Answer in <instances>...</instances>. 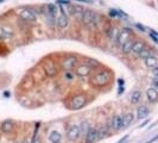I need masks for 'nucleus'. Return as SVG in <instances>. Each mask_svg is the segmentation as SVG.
<instances>
[{
  "instance_id": "obj_1",
  "label": "nucleus",
  "mask_w": 158,
  "mask_h": 143,
  "mask_svg": "<svg viewBox=\"0 0 158 143\" xmlns=\"http://www.w3.org/2000/svg\"><path fill=\"white\" fill-rule=\"evenodd\" d=\"M81 20H82V23H83V25H84L86 28L90 29V30L96 29V26H98V16H96L95 12H93V11L89 10V9L84 10Z\"/></svg>"
},
{
  "instance_id": "obj_2",
  "label": "nucleus",
  "mask_w": 158,
  "mask_h": 143,
  "mask_svg": "<svg viewBox=\"0 0 158 143\" xmlns=\"http://www.w3.org/2000/svg\"><path fill=\"white\" fill-rule=\"evenodd\" d=\"M90 82H92L93 86H95V87H104V86H106L110 82V73L105 72V70L99 72V73H96L92 78Z\"/></svg>"
},
{
  "instance_id": "obj_3",
  "label": "nucleus",
  "mask_w": 158,
  "mask_h": 143,
  "mask_svg": "<svg viewBox=\"0 0 158 143\" xmlns=\"http://www.w3.org/2000/svg\"><path fill=\"white\" fill-rule=\"evenodd\" d=\"M131 36H132V30L130 28H123L119 32V37H118V41L115 44L121 48L123 44H125L129 39H131Z\"/></svg>"
},
{
  "instance_id": "obj_4",
  "label": "nucleus",
  "mask_w": 158,
  "mask_h": 143,
  "mask_svg": "<svg viewBox=\"0 0 158 143\" xmlns=\"http://www.w3.org/2000/svg\"><path fill=\"white\" fill-rule=\"evenodd\" d=\"M87 103V97L86 94H77L75 97H73L72 99V104H70V107L73 110H81Z\"/></svg>"
},
{
  "instance_id": "obj_5",
  "label": "nucleus",
  "mask_w": 158,
  "mask_h": 143,
  "mask_svg": "<svg viewBox=\"0 0 158 143\" xmlns=\"http://www.w3.org/2000/svg\"><path fill=\"white\" fill-rule=\"evenodd\" d=\"M43 69L44 73L48 78H54L55 75H57V67L55 65V62L48 60L43 63Z\"/></svg>"
},
{
  "instance_id": "obj_6",
  "label": "nucleus",
  "mask_w": 158,
  "mask_h": 143,
  "mask_svg": "<svg viewBox=\"0 0 158 143\" xmlns=\"http://www.w3.org/2000/svg\"><path fill=\"white\" fill-rule=\"evenodd\" d=\"M61 7V14L58 16V18H57V22H56V25L58 29L61 30H64L69 26V18H68V14L64 12V10H63V6L60 5Z\"/></svg>"
},
{
  "instance_id": "obj_7",
  "label": "nucleus",
  "mask_w": 158,
  "mask_h": 143,
  "mask_svg": "<svg viewBox=\"0 0 158 143\" xmlns=\"http://www.w3.org/2000/svg\"><path fill=\"white\" fill-rule=\"evenodd\" d=\"M19 18L23 19L24 22H26V23H33V22L37 19V14H36V12H35L33 10H31V9H25V10L20 11Z\"/></svg>"
},
{
  "instance_id": "obj_8",
  "label": "nucleus",
  "mask_w": 158,
  "mask_h": 143,
  "mask_svg": "<svg viewBox=\"0 0 158 143\" xmlns=\"http://www.w3.org/2000/svg\"><path fill=\"white\" fill-rule=\"evenodd\" d=\"M81 135V126H78L76 124L72 125L70 128L68 129V132H67V138L70 141V142H74L76 141Z\"/></svg>"
},
{
  "instance_id": "obj_9",
  "label": "nucleus",
  "mask_w": 158,
  "mask_h": 143,
  "mask_svg": "<svg viewBox=\"0 0 158 143\" xmlns=\"http://www.w3.org/2000/svg\"><path fill=\"white\" fill-rule=\"evenodd\" d=\"M67 7V10H68V13L69 14H72L74 16V17L78 18V19H81L82 18V14L84 12V9L81 6V5H72V4H69L66 6Z\"/></svg>"
},
{
  "instance_id": "obj_10",
  "label": "nucleus",
  "mask_w": 158,
  "mask_h": 143,
  "mask_svg": "<svg viewBox=\"0 0 158 143\" xmlns=\"http://www.w3.org/2000/svg\"><path fill=\"white\" fill-rule=\"evenodd\" d=\"M76 65H77V59L76 56H72V55L67 56L62 61V68L64 70H73Z\"/></svg>"
},
{
  "instance_id": "obj_11",
  "label": "nucleus",
  "mask_w": 158,
  "mask_h": 143,
  "mask_svg": "<svg viewBox=\"0 0 158 143\" xmlns=\"http://www.w3.org/2000/svg\"><path fill=\"white\" fill-rule=\"evenodd\" d=\"M75 73L80 78H87V76H89L92 74V68L87 65V63H82V65L76 67Z\"/></svg>"
},
{
  "instance_id": "obj_12",
  "label": "nucleus",
  "mask_w": 158,
  "mask_h": 143,
  "mask_svg": "<svg viewBox=\"0 0 158 143\" xmlns=\"http://www.w3.org/2000/svg\"><path fill=\"white\" fill-rule=\"evenodd\" d=\"M13 37V31L7 25H0V39L3 41H9Z\"/></svg>"
},
{
  "instance_id": "obj_13",
  "label": "nucleus",
  "mask_w": 158,
  "mask_h": 143,
  "mask_svg": "<svg viewBox=\"0 0 158 143\" xmlns=\"http://www.w3.org/2000/svg\"><path fill=\"white\" fill-rule=\"evenodd\" d=\"M121 124H123V116L116 115L112 117L109 122V129L112 130H121Z\"/></svg>"
},
{
  "instance_id": "obj_14",
  "label": "nucleus",
  "mask_w": 158,
  "mask_h": 143,
  "mask_svg": "<svg viewBox=\"0 0 158 143\" xmlns=\"http://www.w3.org/2000/svg\"><path fill=\"white\" fill-rule=\"evenodd\" d=\"M98 140V128H92L88 130V132L86 134V138H84V143H94Z\"/></svg>"
},
{
  "instance_id": "obj_15",
  "label": "nucleus",
  "mask_w": 158,
  "mask_h": 143,
  "mask_svg": "<svg viewBox=\"0 0 158 143\" xmlns=\"http://www.w3.org/2000/svg\"><path fill=\"white\" fill-rule=\"evenodd\" d=\"M119 32H120V29H118L116 26H112L107 30V36L113 43H116L118 37H119Z\"/></svg>"
},
{
  "instance_id": "obj_16",
  "label": "nucleus",
  "mask_w": 158,
  "mask_h": 143,
  "mask_svg": "<svg viewBox=\"0 0 158 143\" xmlns=\"http://www.w3.org/2000/svg\"><path fill=\"white\" fill-rule=\"evenodd\" d=\"M14 128V123L12 119H6V121H4L1 123V125H0V130H1L4 134H9L13 130Z\"/></svg>"
},
{
  "instance_id": "obj_17",
  "label": "nucleus",
  "mask_w": 158,
  "mask_h": 143,
  "mask_svg": "<svg viewBox=\"0 0 158 143\" xmlns=\"http://www.w3.org/2000/svg\"><path fill=\"white\" fill-rule=\"evenodd\" d=\"M146 97H147V100L150 103L155 104V103L158 101V91L156 88H153V87H150V88L146 91Z\"/></svg>"
},
{
  "instance_id": "obj_18",
  "label": "nucleus",
  "mask_w": 158,
  "mask_h": 143,
  "mask_svg": "<svg viewBox=\"0 0 158 143\" xmlns=\"http://www.w3.org/2000/svg\"><path fill=\"white\" fill-rule=\"evenodd\" d=\"M49 143H61L62 142V135L58 130H52L48 136Z\"/></svg>"
},
{
  "instance_id": "obj_19",
  "label": "nucleus",
  "mask_w": 158,
  "mask_h": 143,
  "mask_svg": "<svg viewBox=\"0 0 158 143\" xmlns=\"http://www.w3.org/2000/svg\"><path fill=\"white\" fill-rule=\"evenodd\" d=\"M133 119H134V116L132 112H127L126 115L123 116V124H121V129H126L127 126H130V124L133 122Z\"/></svg>"
},
{
  "instance_id": "obj_20",
  "label": "nucleus",
  "mask_w": 158,
  "mask_h": 143,
  "mask_svg": "<svg viewBox=\"0 0 158 143\" xmlns=\"http://www.w3.org/2000/svg\"><path fill=\"white\" fill-rule=\"evenodd\" d=\"M149 113H150L149 107L145 106V105H141V106H139L138 110H137V118L139 119V121H141V119H144L145 117H147Z\"/></svg>"
},
{
  "instance_id": "obj_21",
  "label": "nucleus",
  "mask_w": 158,
  "mask_h": 143,
  "mask_svg": "<svg viewBox=\"0 0 158 143\" xmlns=\"http://www.w3.org/2000/svg\"><path fill=\"white\" fill-rule=\"evenodd\" d=\"M145 61V66L149 68V69H153L155 67H157L158 66V59L156 57V56H150V57H147L146 60H144Z\"/></svg>"
},
{
  "instance_id": "obj_22",
  "label": "nucleus",
  "mask_w": 158,
  "mask_h": 143,
  "mask_svg": "<svg viewBox=\"0 0 158 143\" xmlns=\"http://www.w3.org/2000/svg\"><path fill=\"white\" fill-rule=\"evenodd\" d=\"M145 48H146V45H145L144 42H141V41H136V42H134V44H133V48H132V53L138 55L140 51H143Z\"/></svg>"
},
{
  "instance_id": "obj_23",
  "label": "nucleus",
  "mask_w": 158,
  "mask_h": 143,
  "mask_svg": "<svg viewBox=\"0 0 158 143\" xmlns=\"http://www.w3.org/2000/svg\"><path fill=\"white\" fill-rule=\"evenodd\" d=\"M134 42H136V41H132V39H129V41L126 42L125 44H123V47L120 48L121 51H123V54H125V55L131 54V53H132V48H133Z\"/></svg>"
},
{
  "instance_id": "obj_24",
  "label": "nucleus",
  "mask_w": 158,
  "mask_h": 143,
  "mask_svg": "<svg viewBox=\"0 0 158 143\" xmlns=\"http://www.w3.org/2000/svg\"><path fill=\"white\" fill-rule=\"evenodd\" d=\"M44 17H45V22H46V24H48V26L51 28V29H54L55 25H56V17H54V16L49 14L46 11L44 12Z\"/></svg>"
},
{
  "instance_id": "obj_25",
  "label": "nucleus",
  "mask_w": 158,
  "mask_h": 143,
  "mask_svg": "<svg viewBox=\"0 0 158 143\" xmlns=\"http://www.w3.org/2000/svg\"><path fill=\"white\" fill-rule=\"evenodd\" d=\"M140 99H141V93L138 90H134L130 95V100H131L132 104H138L140 101Z\"/></svg>"
},
{
  "instance_id": "obj_26",
  "label": "nucleus",
  "mask_w": 158,
  "mask_h": 143,
  "mask_svg": "<svg viewBox=\"0 0 158 143\" xmlns=\"http://www.w3.org/2000/svg\"><path fill=\"white\" fill-rule=\"evenodd\" d=\"M109 126H106V125H102V126H100V128L98 129V140H100V138H104V137H106L107 136V134H108V129Z\"/></svg>"
},
{
  "instance_id": "obj_27",
  "label": "nucleus",
  "mask_w": 158,
  "mask_h": 143,
  "mask_svg": "<svg viewBox=\"0 0 158 143\" xmlns=\"http://www.w3.org/2000/svg\"><path fill=\"white\" fill-rule=\"evenodd\" d=\"M152 55H153V51H152L151 49H147V48H145L143 51H140V53L138 54V57L141 59V60H146L147 57L152 56Z\"/></svg>"
},
{
  "instance_id": "obj_28",
  "label": "nucleus",
  "mask_w": 158,
  "mask_h": 143,
  "mask_svg": "<svg viewBox=\"0 0 158 143\" xmlns=\"http://www.w3.org/2000/svg\"><path fill=\"white\" fill-rule=\"evenodd\" d=\"M46 12H48L49 14L54 16V17H56V14H57V6L56 5H54V4H48L46 5Z\"/></svg>"
},
{
  "instance_id": "obj_29",
  "label": "nucleus",
  "mask_w": 158,
  "mask_h": 143,
  "mask_svg": "<svg viewBox=\"0 0 158 143\" xmlns=\"http://www.w3.org/2000/svg\"><path fill=\"white\" fill-rule=\"evenodd\" d=\"M64 78H66V80L67 81H73V79H74V74H73V72L72 70H64Z\"/></svg>"
},
{
  "instance_id": "obj_30",
  "label": "nucleus",
  "mask_w": 158,
  "mask_h": 143,
  "mask_svg": "<svg viewBox=\"0 0 158 143\" xmlns=\"http://www.w3.org/2000/svg\"><path fill=\"white\" fill-rule=\"evenodd\" d=\"M92 128L90 126V124H89V122H84V123H82V126H81V132L83 131V132H88V130Z\"/></svg>"
},
{
  "instance_id": "obj_31",
  "label": "nucleus",
  "mask_w": 158,
  "mask_h": 143,
  "mask_svg": "<svg viewBox=\"0 0 158 143\" xmlns=\"http://www.w3.org/2000/svg\"><path fill=\"white\" fill-rule=\"evenodd\" d=\"M108 14H109L110 18H116V17H119V12H118V10H114V9H110L109 12H108Z\"/></svg>"
},
{
  "instance_id": "obj_32",
  "label": "nucleus",
  "mask_w": 158,
  "mask_h": 143,
  "mask_svg": "<svg viewBox=\"0 0 158 143\" xmlns=\"http://www.w3.org/2000/svg\"><path fill=\"white\" fill-rule=\"evenodd\" d=\"M151 85H152L153 88H156L158 91V76H153L152 81H151Z\"/></svg>"
},
{
  "instance_id": "obj_33",
  "label": "nucleus",
  "mask_w": 158,
  "mask_h": 143,
  "mask_svg": "<svg viewBox=\"0 0 158 143\" xmlns=\"http://www.w3.org/2000/svg\"><path fill=\"white\" fill-rule=\"evenodd\" d=\"M31 143H42V141H41V137L38 136V135H36L35 134V136H33V138H32V142Z\"/></svg>"
},
{
  "instance_id": "obj_34",
  "label": "nucleus",
  "mask_w": 158,
  "mask_h": 143,
  "mask_svg": "<svg viewBox=\"0 0 158 143\" xmlns=\"http://www.w3.org/2000/svg\"><path fill=\"white\" fill-rule=\"evenodd\" d=\"M58 4H61L62 6H67L70 3H69V0H58Z\"/></svg>"
},
{
  "instance_id": "obj_35",
  "label": "nucleus",
  "mask_w": 158,
  "mask_h": 143,
  "mask_svg": "<svg viewBox=\"0 0 158 143\" xmlns=\"http://www.w3.org/2000/svg\"><path fill=\"white\" fill-rule=\"evenodd\" d=\"M136 26H137V28H138V29H139L140 31H143V32H145V30H146V29H145V28H144L143 25H141V24L137 23V24H136Z\"/></svg>"
},
{
  "instance_id": "obj_36",
  "label": "nucleus",
  "mask_w": 158,
  "mask_h": 143,
  "mask_svg": "<svg viewBox=\"0 0 158 143\" xmlns=\"http://www.w3.org/2000/svg\"><path fill=\"white\" fill-rule=\"evenodd\" d=\"M152 75H153V76H158V66L155 67V68L152 69Z\"/></svg>"
},
{
  "instance_id": "obj_37",
  "label": "nucleus",
  "mask_w": 158,
  "mask_h": 143,
  "mask_svg": "<svg viewBox=\"0 0 158 143\" xmlns=\"http://www.w3.org/2000/svg\"><path fill=\"white\" fill-rule=\"evenodd\" d=\"M118 84H119V86H124V84H125V81H124V79H118Z\"/></svg>"
},
{
  "instance_id": "obj_38",
  "label": "nucleus",
  "mask_w": 158,
  "mask_h": 143,
  "mask_svg": "<svg viewBox=\"0 0 158 143\" xmlns=\"http://www.w3.org/2000/svg\"><path fill=\"white\" fill-rule=\"evenodd\" d=\"M150 37H151V38L153 39V41H155V42H156V43L158 44V37H156V36H153L152 34H150Z\"/></svg>"
},
{
  "instance_id": "obj_39",
  "label": "nucleus",
  "mask_w": 158,
  "mask_h": 143,
  "mask_svg": "<svg viewBox=\"0 0 158 143\" xmlns=\"http://www.w3.org/2000/svg\"><path fill=\"white\" fill-rule=\"evenodd\" d=\"M157 140H158V135H157V136H155V137H153L152 140H150V141H147L146 143H153V142H155V141H157Z\"/></svg>"
},
{
  "instance_id": "obj_40",
  "label": "nucleus",
  "mask_w": 158,
  "mask_h": 143,
  "mask_svg": "<svg viewBox=\"0 0 158 143\" xmlns=\"http://www.w3.org/2000/svg\"><path fill=\"white\" fill-rule=\"evenodd\" d=\"M75 1H78V3H87V4H89V3H90V0H75Z\"/></svg>"
},
{
  "instance_id": "obj_41",
  "label": "nucleus",
  "mask_w": 158,
  "mask_h": 143,
  "mask_svg": "<svg viewBox=\"0 0 158 143\" xmlns=\"http://www.w3.org/2000/svg\"><path fill=\"white\" fill-rule=\"evenodd\" d=\"M4 95H5L6 98H10V97H11V93H10V92H7V91H5V92H4Z\"/></svg>"
},
{
  "instance_id": "obj_42",
  "label": "nucleus",
  "mask_w": 158,
  "mask_h": 143,
  "mask_svg": "<svg viewBox=\"0 0 158 143\" xmlns=\"http://www.w3.org/2000/svg\"><path fill=\"white\" fill-rule=\"evenodd\" d=\"M124 91H125L124 86H120V87H119V92H118V93H119V94H121V93H124Z\"/></svg>"
},
{
  "instance_id": "obj_43",
  "label": "nucleus",
  "mask_w": 158,
  "mask_h": 143,
  "mask_svg": "<svg viewBox=\"0 0 158 143\" xmlns=\"http://www.w3.org/2000/svg\"><path fill=\"white\" fill-rule=\"evenodd\" d=\"M127 138H129V136H125V137H124V138H123V140H121V141H120L119 143H124V142H125L126 140H127Z\"/></svg>"
},
{
  "instance_id": "obj_44",
  "label": "nucleus",
  "mask_w": 158,
  "mask_h": 143,
  "mask_svg": "<svg viewBox=\"0 0 158 143\" xmlns=\"http://www.w3.org/2000/svg\"><path fill=\"white\" fill-rule=\"evenodd\" d=\"M147 123H149V119H147V121H146V122H144L143 124H141V125H140V128H143V126H145V125H146Z\"/></svg>"
},
{
  "instance_id": "obj_45",
  "label": "nucleus",
  "mask_w": 158,
  "mask_h": 143,
  "mask_svg": "<svg viewBox=\"0 0 158 143\" xmlns=\"http://www.w3.org/2000/svg\"><path fill=\"white\" fill-rule=\"evenodd\" d=\"M21 143H31V142H30V141H29V140H24V141H23V142H21Z\"/></svg>"
},
{
  "instance_id": "obj_46",
  "label": "nucleus",
  "mask_w": 158,
  "mask_h": 143,
  "mask_svg": "<svg viewBox=\"0 0 158 143\" xmlns=\"http://www.w3.org/2000/svg\"><path fill=\"white\" fill-rule=\"evenodd\" d=\"M5 1V0H0V4H1V3H4Z\"/></svg>"
}]
</instances>
